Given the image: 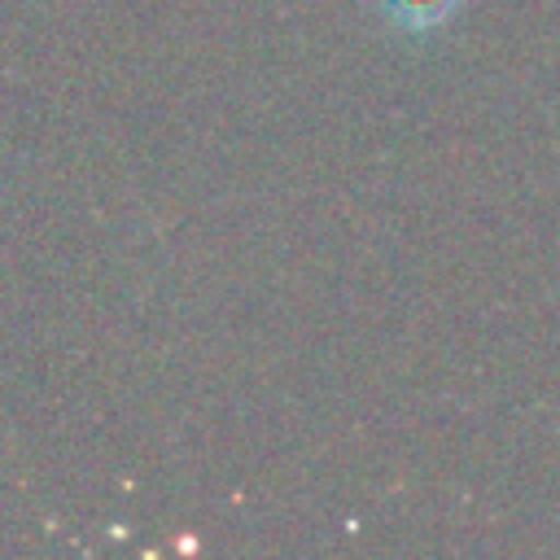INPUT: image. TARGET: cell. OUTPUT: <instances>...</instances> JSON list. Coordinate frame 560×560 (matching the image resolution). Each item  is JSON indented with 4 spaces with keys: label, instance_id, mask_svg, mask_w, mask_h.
Returning <instances> with one entry per match:
<instances>
[{
    "label": "cell",
    "instance_id": "1",
    "mask_svg": "<svg viewBox=\"0 0 560 560\" xmlns=\"http://www.w3.org/2000/svg\"><path fill=\"white\" fill-rule=\"evenodd\" d=\"M376 9H381L398 31L424 35V31L442 26V22L459 9V0H376Z\"/></svg>",
    "mask_w": 560,
    "mask_h": 560
}]
</instances>
